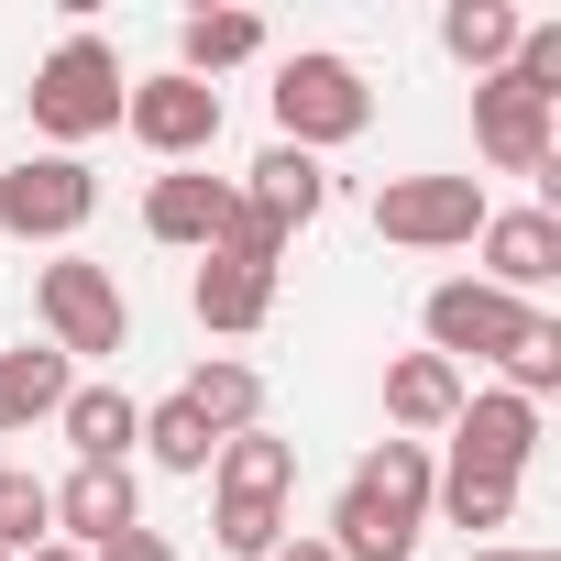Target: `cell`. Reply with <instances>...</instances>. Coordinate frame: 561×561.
<instances>
[{"label":"cell","instance_id":"25","mask_svg":"<svg viewBox=\"0 0 561 561\" xmlns=\"http://www.w3.org/2000/svg\"><path fill=\"white\" fill-rule=\"evenodd\" d=\"M144 451H154L165 473H209V451H220V440H209V419H198L187 397H165V408H144Z\"/></svg>","mask_w":561,"mask_h":561},{"label":"cell","instance_id":"14","mask_svg":"<svg viewBox=\"0 0 561 561\" xmlns=\"http://www.w3.org/2000/svg\"><path fill=\"white\" fill-rule=\"evenodd\" d=\"M242 198L298 242V231L331 209V165H320V154H298V144H264V154H253V176H242Z\"/></svg>","mask_w":561,"mask_h":561},{"label":"cell","instance_id":"10","mask_svg":"<svg viewBox=\"0 0 561 561\" xmlns=\"http://www.w3.org/2000/svg\"><path fill=\"white\" fill-rule=\"evenodd\" d=\"M473 144L495 176H550V100L517 78H473Z\"/></svg>","mask_w":561,"mask_h":561},{"label":"cell","instance_id":"6","mask_svg":"<svg viewBox=\"0 0 561 561\" xmlns=\"http://www.w3.org/2000/svg\"><path fill=\"white\" fill-rule=\"evenodd\" d=\"M484 176H386L375 187V231L386 242H408V253H462L473 231H484Z\"/></svg>","mask_w":561,"mask_h":561},{"label":"cell","instance_id":"9","mask_svg":"<svg viewBox=\"0 0 561 561\" xmlns=\"http://www.w3.org/2000/svg\"><path fill=\"white\" fill-rule=\"evenodd\" d=\"M473 253H484V287L528 309V298L550 287V275H561V209H484Z\"/></svg>","mask_w":561,"mask_h":561},{"label":"cell","instance_id":"17","mask_svg":"<svg viewBox=\"0 0 561 561\" xmlns=\"http://www.w3.org/2000/svg\"><path fill=\"white\" fill-rule=\"evenodd\" d=\"M386 419H397V440L451 430V419H462V375H451L440 353H397V364H386Z\"/></svg>","mask_w":561,"mask_h":561},{"label":"cell","instance_id":"16","mask_svg":"<svg viewBox=\"0 0 561 561\" xmlns=\"http://www.w3.org/2000/svg\"><path fill=\"white\" fill-rule=\"evenodd\" d=\"M287 484H298V440H275V430H231L209 451V495L231 506H287Z\"/></svg>","mask_w":561,"mask_h":561},{"label":"cell","instance_id":"22","mask_svg":"<svg viewBox=\"0 0 561 561\" xmlns=\"http://www.w3.org/2000/svg\"><path fill=\"white\" fill-rule=\"evenodd\" d=\"M517 12H506V0H451V12H440V56L451 67H473V78H506V56H517Z\"/></svg>","mask_w":561,"mask_h":561},{"label":"cell","instance_id":"15","mask_svg":"<svg viewBox=\"0 0 561 561\" xmlns=\"http://www.w3.org/2000/svg\"><path fill=\"white\" fill-rule=\"evenodd\" d=\"M187 309H198V331L242 342V331H264V320H275V275H264V264H231V253H209V264L187 275Z\"/></svg>","mask_w":561,"mask_h":561},{"label":"cell","instance_id":"31","mask_svg":"<svg viewBox=\"0 0 561 561\" xmlns=\"http://www.w3.org/2000/svg\"><path fill=\"white\" fill-rule=\"evenodd\" d=\"M23 561H89V550H67V539H45V550H23Z\"/></svg>","mask_w":561,"mask_h":561},{"label":"cell","instance_id":"7","mask_svg":"<svg viewBox=\"0 0 561 561\" xmlns=\"http://www.w3.org/2000/svg\"><path fill=\"white\" fill-rule=\"evenodd\" d=\"M122 133L154 154V165H198L209 144H220V89H198V78H133V100H122Z\"/></svg>","mask_w":561,"mask_h":561},{"label":"cell","instance_id":"19","mask_svg":"<svg viewBox=\"0 0 561 561\" xmlns=\"http://www.w3.org/2000/svg\"><path fill=\"white\" fill-rule=\"evenodd\" d=\"M78 397V364L56 342H23V353H0V430H34Z\"/></svg>","mask_w":561,"mask_h":561},{"label":"cell","instance_id":"21","mask_svg":"<svg viewBox=\"0 0 561 561\" xmlns=\"http://www.w3.org/2000/svg\"><path fill=\"white\" fill-rule=\"evenodd\" d=\"M176 397L209 419V440H231V430H264V375H253L242 353H209V364H198Z\"/></svg>","mask_w":561,"mask_h":561},{"label":"cell","instance_id":"30","mask_svg":"<svg viewBox=\"0 0 561 561\" xmlns=\"http://www.w3.org/2000/svg\"><path fill=\"white\" fill-rule=\"evenodd\" d=\"M264 561H331V539H275Z\"/></svg>","mask_w":561,"mask_h":561},{"label":"cell","instance_id":"18","mask_svg":"<svg viewBox=\"0 0 561 561\" xmlns=\"http://www.w3.org/2000/svg\"><path fill=\"white\" fill-rule=\"evenodd\" d=\"M56 430H67L78 462H133V451H144V408H133L122 386H78V397L56 408Z\"/></svg>","mask_w":561,"mask_h":561},{"label":"cell","instance_id":"24","mask_svg":"<svg viewBox=\"0 0 561 561\" xmlns=\"http://www.w3.org/2000/svg\"><path fill=\"white\" fill-rule=\"evenodd\" d=\"M45 528H56V484L45 473H23V462H0V550H45Z\"/></svg>","mask_w":561,"mask_h":561},{"label":"cell","instance_id":"27","mask_svg":"<svg viewBox=\"0 0 561 561\" xmlns=\"http://www.w3.org/2000/svg\"><path fill=\"white\" fill-rule=\"evenodd\" d=\"M209 253H231V264H264V275H275V264H287V231H275V220L231 187V209H220V242H209Z\"/></svg>","mask_w":561,"mask_h":561},{"label":"cell","instance_id":"28","mask_svg":"<svg viewBox=\"0 0 561 561\" xmlns=\"http://www.w3.org/2000/svg\"><path fill=\"white\" fill-rule=\"evenodd\" d=\"M209 539H220L231 561H264L275 539H287V506H231V495H220V506H209Z\"/></svg>","mask_w":561,"mask_h":561},{"label":"cell","instance_id":"2","mask_svg":"<svg viewBox=\"0 0 561 561\" xmlns=\"http://www.w3.org/2000/svg\"><path fill=\"white\" fill-rule=\"evenodd\" d=\"M122 100H133V78H122V45H100V34H67V45L34 67V89H23V111H34V133H45L56 154L122 133Z\"/></svg>","mask_w":561,"mask_h":561},{"label":"cell","instance_id":"13","mask_svg":"<svg viewBox=\"0 0 561 561\" xmlns=\"http://www.w3.org/2000/svg\"><path fill=\"white\" fill-rule=\"evenodd\" d=\"M220 209H231V176H198V165H165L144 187V231L176 242V253H209L220 242Z\"/></svg>","mask_w":561,"mask_h":561},{"label":"cell","instance_id":"11","mask_svg":"<svg viewBox=\"0 0 561 561\" xmlns=\"http://www.w3.org/2000/svg\"><path fill=\"white\" fill-rule=\"evenodd\" d=\"M528 451H539V408L528 397H462V419H451V473H495V484H517L528 473Z\"/></svg>","mask_w":561,"mask_h":561},{"label":"cell","instance_id":"1","mask_svg":"<svg viewBox=\"0 0 561 561\" xmlns=\"http://www.w3.org/2000/svg\"><path fill=\"white\" fill-rule=\"evenodd\" d=\"M430 440H375L364 462H353V484L331 495V561H408L419 550V528H430Z\"/></svg>","mask_w":561,"mask_h":561},{"label":"cell","instance_id":"23","mask_svg":"<svg viewBox=\"0 0 561 561\" xmlns=\"http://www.w3.org/2000/svg\"><path fill=\"white\" fill-rule=\"evenodd\" d=\"M495 375H506V397H528V408H539V397L561 386V320H550V309H528V320L506 331V353H495Z\"/></svg>","mask_w":561,"mask_h":561},{"label":"cell","instance_id":"20","mask_svg":"<svg viewBox=\"0 0 561 561\" xmlns=\"http://www.w3.org/2000/svg\"><path fill=\"white\" fill-rule=\"evenodd\" d=\"M253 56H264V23L253 12H187L176 23V78H198V89L231 78V67H253Z\"/></svg>","mask_w":561,"mask_h":561},{"label":"cell","instance_id":"26","mask_svg":"<svg viewBox=\"0 0 561 561\" xmlns=\"http://www.w3.org/2000/svg\"><path fill=\"white\" fill-rule=\"evenodd\" d=\"M430 506H440L451 528H506V517H517V484H495V473H440Z\"/></svg>","mask_w":561,"mask_h":561},{"label":"cell","instance_id":"3","mask_svg":"<svg viewBox=\"0 0 561 561\" xmlns=\"http://www.w3.org/2000/svg\"><path fill=\"white\" fill-rule=\"evenodd\" d=\"M264 100H275V144H298V154H331V144H353V133L375 122V89H364V67H353V56H331V45L287 56Z\"/></svg>","mask_w":561,"mask_h":561},{"label":"cell","instance_id":"12","mask_svg":"<svg viewBox=\"0 0 561 561\" xmlns=\"http://www.w3.org/2000/svg\"><path fill=\"white\" fill-rule=\"evenodd\" d=\"M56 528H67V550H100V539L144 528V484H133V462H78V473L56 484Z\"/></svg>","mask_w":561,"mask_h":561},{"label":"cell","instance_id":"8","mask_svg":"<svg viewBox=\"0 0 561 561\" xmlns=\"http://www.w3.org/2000/svg\"><path fill=\"white\" fill-rule=\"evenodd\" d=\"M517 320H528V309H517V298H495L484 275H440L430 309H419V331H430V353H440L451 375H462V364H495Z\"/></svg>","mask_w":561,"mask_h":561},{"label":"cell","instance_id":"33","mask_svg":"<svg viewBox=\"0 0 561 561\" xmlns=\"http://www.w3.org/2000/svg\"><path fill=\"white\" fill-rule=\"evenodd\" d=\"M0 561H12V550H0Z\"/></svg>","mask_w":561,"mask_h":561},{"label":"cell","instance_id":"32","mask_svg":"<svg viewBox=\"0 0 561 561\" xmlns=\"http://www.w3.org/2000/svg\"><path fill=\"white\" fill-rule=\"evenodd\" d=\"M462 561H550V550H462Z\"/></svg>","mask_w":561,"mask_h":561},{"label":"cell","instance_id":"4","mask_svg":"<svg viewBox=\"0 0 561 561\" xmlns=\"http://www.w3.org/2000/svg\"><path fill=\"white\" fill-rule=\"evenodd\" d=\"M34 309H45V342L67 364H100V353H133V298H122V275L89 264V253H56L34 275Z\"/></svg>","mask_w":561,"mask_h":561},{"label":"cell","instance_id":"5","mask_svg":"<svg viewBox=\"0 0 561 561\" xmlns=\"http://www.w3.org/2000/svg\"><path fill=\"white\" fill-rule=\"evenodd\" d=\"M100 220V176L78 154H23V165H0V231L12 242H78Z\"/></svg>","mask_w":561,"mask_h":561},{"label":"cell","instance_id":"29","mask_svg":"<svg viewBox=\"0 0 561 561\" xmlns=\"http://www.w3.org/2000/svg\"><path fill=\"white\" fill-rule=\"evenodd\" d=\"M89 561H176V539H165V528H122V539H100Z\"/></svg>","mask_w":561,"mask_h":561}]
</instances>
